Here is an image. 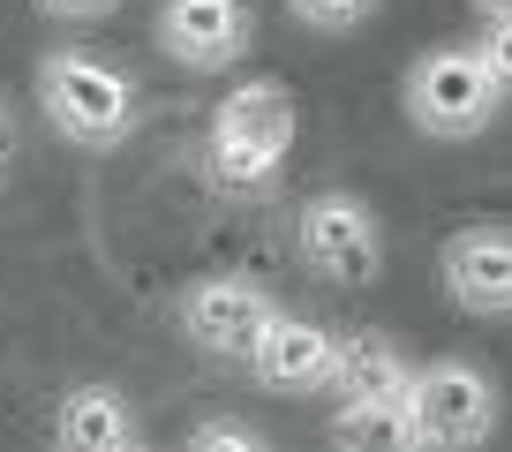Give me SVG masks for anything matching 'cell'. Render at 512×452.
<instances>
[{
  "label": "cell",
  "mask_w": 512,
  "mask_h": 452,
  "mask_svg": "<svg viewBox=\"0 0 512 452\" xmlns=\"http://www.w3.org/2000/svg\"><path fill=\"white\" fill-rule=\"evenodd\" d=\"M467 46H475V61L490 68V83L512 98V16H482V31L467 38Z\"/></svg>",
  "instance_id": "15"
},
{
  "label": "cell",
  "mask_w": 512,
  "mask_h": 452,
  "mask_svg": "<svg viewBox=\"0 0 512 452\" xmlns=\"http://www.w3.org/2000/svg\"><path fill=\"white\" fill-rule=\"evenodd\" d=\"M475 16H512V0H475Z\"/></svg>",
  "instance_id": "17"
},
{
  "label": "cell",
  "mask_w": 512,
  "mask_h": 452,
  "mask_svg": "<svg viewBox=\"0 0 512 452\" xmlns=\"http://www.w3.org/2000/svg\"><path fill=\"white\" fill-rule=\"evenodd\" d=\"M181 452H272V437L249 430V422H234V415H211V422H196V430H189V445H181Z\"/></svg>",
  "instance_id": "14"
},
{
  "label": "cell",
  "mask_w": 512,
  "mask_h": 452,
  "mask_svg": "<svg viewBox=\"0 0 512 452\" xmlns=\"http://www.w3.org/2000/svg\"><path fill=\"white\" fill-rule=\"evenodd\" d=\"M144 422L113 385H68L53 407V452H136Z\"/></svg>",
  "instance_id": "11"
},
{
  "label": "cell",
  "mask_w": 512,
  "mask_h": 452,
  "mask_svg": "<svg viewBox=\"0 0 512 452\" xmlns=\"http://www.w3.org/2000/svg\"><path fill=\"white\" fill-rule=\"evenodd\" d=\"M196 159H204V181L226 189V196L272 189V181L287 174V159H294V91L272 83V76L234 83V91L211 106Z\"/></svg>",
  "instance_id": "1"
},
{
  "label": "cell",
  "mask_w": 512,
  "mask_h": 452,
  "mask_svg": "<svg viewBox=\"0 0 512 452\" xmlns=\"http://www.w3.org/2000/svg\"><path fill=\"white\" fill-rule=\"evenodd\" d=\"M332 452H422L415 422H407V400H339Z\"/></svg>",
  "instance_id": "12"
},
{
  "label": "cell",
  "mask_w": 512,
  "mask_h": 452,
  "mask_svg": "<svg viewBox=\"0 0 512 452\" xmlns=\"http://www.w3.org/2000/svg\"><path fill=\"white\" fill-rule=\"evenodd\" d=\"M38 113L53 121V136L76 151H121L128 129H136V76L106 53H83V46H53L38 53Z\"/></svg>",
  "instance_id": "2"
},
{
  "label": "cell",
  "mask_w": 512,
  "mask_h": 452,
  "mask_svg": "<svg viewBox=\"0 0 512 452\" xmlns=\"http://www.w3.org/2000/svg\"><path fill=\"white\" fill-rule=\"evenodd\" d=\"M151 38L174 68L189 76H211V68H234L256 38V8L249 0H159L151 16Z\"/></svg>",
  "instance_id": "7"
},
{
  "label": "cell",
  "mask_w": 512,
  "mask_h": 452,
  "mask_svg": "<svg viewBox=\"0 0 512 452\" xmlns=\"http://www.w3.org/2000/svg\"><path fill=\"white\" fill-rule=\"evenodd\" d=\"M437 279H445V302L467 317H512V226L505 219L452 226L437 242Z\"/></svg>",
  "instance_id": "8"
},
{
  "label": "cell",
  "mask_w": 512,
  "mask_h": 452,
  "mask_svg": "<svg viewBox=\"0 0 512 452\" xmlns=\"http://www.w3.org/2000/svg\"><path fill=\"white\" fill-rule=\"evenodd\" d=\"M0 174H8V159H0Z\"/></svg>",
  "instance_id": "19"
},
{
  "label": "cell",
  "mask_w": 512,
  "mask_h": 452,
  "mask_svg": "<svg viewBox=\"0 0 512 452\" xmlns=\"http://www.w3.org/2000/svg\"><path fill=\"white\" fill-rule=\"evenodd\" d=\"M287 16L302 23V31L339 38V31H354V23H369V16H377V0H287Z\"/></svg>",
  "instance_id": "13"
},
{
  "label": "cell",
  "mask_w": 512,
  "mask_h": 452,
  "mask_svg": "<svg viewBox=\"0 0 512 452\" xmlns=\"http://www.w3.org/2000/svg\"><path fill=\"white\" fill-rule=\"evenodd\" d=\"M332 339H339L332 324L272 309V324L256 332V347L241 355V370H249L264 392H279V400H302V392H324V377H332Z\"/></svg>",
  "instance_id": "9"
},
{
  "label": "cell",
  "mask_w": 512,
  "mask_h": 452,
  "mask_svg": "<svg viewBox=\"0 0 512 452\" xmlns=\"http://www.w3.org/2000/svg\"><path fill=\"white\" fill-rule=\"evenodd\" d=\"M407 422H415L422 452H482L505 422V392L482 362L437 355L415 362V377H407Z\"/></svg>",
  "instance_id": "4"
},
{
  "label": "cell",
  "mask_w": 512,
  "mask_h": 452,
  "mask_svg": "<svg viewBox=\"0 0 512 452\" xmlns=\"http://www.w3.org/2000/svg\"><path fill=\"white\" fill-rule=\"evenodd\" d=\"M46 16H61V23H98V16H113L121 0H38Z\"/></svg>",
  "instance_id": "16"
},
{
  "label": "cell",
  "mask_w": 512,
  "mask_h": 452,
  "mask_svg": "<svg viewBox=\"0 0 512 452\" xmlns=\"http://www.w3.org/2000/svg\"><path fill=\"white\" fill-rule=\"evenodd\" d=\"M294 249L324 287H369L384 272V219L347 189H317L294 211Z\"/></svg>",
  "instance_id": "5"
},
{
  "label": "cell",
  "mask_w": 512,
  "mask_h": 452,
  "mask_svg": "<svg viewBox=\"0 0 512 452\" xmlns=\"http://www.w3.org/2000/svg\"><path fill=\"white\" fill-rule=\"evenodd\" d=\"M8 151H16V129H8V113H0V159H8Z\"/></svg>",
  "instance_id": "18"
},
{
  "label": "cell",
  "mask_w": 512,
  "mask_h": 452,
  "mask_svg": "<svg viewBox=\"0 0 512 452\" xmlns=\"http://www.w3.org/2000/svg\"><path fill=\"white\" fill-rule=\"evenodd\" d=\"M136 452H144V445H136Z\"/></svg>",
  "instance_id": "20"
},
{
  "label": "cell",
  "mask_w": 512,
  "mask_h": 452,
  "mask_svg": "<svg viewBox=\"0 0 512 452\" xmlns=\"http://www.w3.org/2000/svg\"><path fill=\"white\" fill-rule=\"evenodd\" d=\"M272 287L264 279H249V272H204V279H189V287L174 294V324H181V339L189 347H204V355H219V362H241L256 347V332L272 324Z\"/></svg>",
  "instance_id": "6"
},
{
  "label": "cell",
  "mask_w": 512,
  "mask_h": 452,
  "mask_svg": "<svg viewBox=\"0 0 512 452\" xmlns=\"http://www.w3.org/2000/svg\"><path fill=\"white\" fill-rule=\"evenodd\" d=\"M407 377H415L407 339L384 332V324H354V332L332 339V377H324V392H339V400H407Z\"/></svg>",
  "instance_id": "10"
},
{
  "label": "cell",
  "mask_w": 512,
  "mask_h": 452,
  "mask_svg": "<svg viewBox=\"0 0 512 452\" xmlns=\"http://www.w3.org/2000/svg\"><path fill=\"white\" fill-rule=\"evenodd\" d=\"M400 106L415 121V136L430 144H475L490 136V121L505 113V91L490 83V68L475 61L467 38H445V46H422L400 76Z\"/></svg>",
  "instance_id": "3"
}]
</instances>
